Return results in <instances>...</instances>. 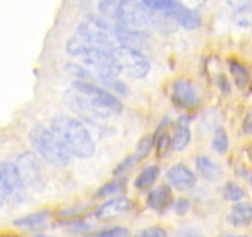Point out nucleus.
<instances>
[{
	"instance_id": "25",
	"label": "nucleus",
	"mask_w": 252,
	"mask_h": 237,
	"mask_svg": "<svg viewBox=\"0 0 252 237\" xmlns=\"http://www.w3.org/2000/svg\"><path fill=\"white\" fill-rule=\"evenodd\" d=\"M223 198L229 201L239 202L245 198V190L235 182H228L223 188Z\"/></svg>"
},
{
	"instance_id": "6",
	"label": "nucleus",
	"mask_w": 252,
	"mask_h": 237,
	"mask_svg": "<svg viewBox=\"0 0 252 237\" xmlns=\"http://www.w3.org/2000/svg\"><path fill=\"white\" fill-rule=\"evenodd\" d=\"M64 101L73 113L89 121L103 120V118H107L111 114H113L112 111L108 110L106 106L91 98L90 95H86L81 91L75 90L74 88L68 89L65 91Z\"/></svg>"
},
{
	"instance_id": "37",
	"label": "nucleus",
	"mask_w": 252,
	"mask_h": 237,
	"mask_svg": "<svg viewBox=\"0 0 252 237\" xmlns=\"http://www.w3.org/2000/svg\"><path fill=\"white\" fill-rule=\"evenodd\" d=\"M226 237H248V236H240V235H239V236H234V235H231V236H226Z\"/></svg>"
},
{
	"instance_id": "1",
	"label": "nucleus",
	"mask_w": 252,
	"mask_h": 237,
	"mask_svg": "<svg viewBox=\"0 0 252 237\" xmlns=\"http://www.w3.org/2000/svg\"><path fill=\"white\" fill-rule=\"evenodd\" d=\"M66 51L81 63V69L94 78L110 83L117 80L121 73L110 52L95 48L83 43L78 39H70L66 43Z\"/></svg>"
},
{
	"instance_id": "5",
	"label": "nucleus",
	"mask_w": 252,
	"mask_h": 237,
	"mask_svg": "<svg viewBox=\"0 0 252 237\" xmlns=\"http://www.w3.org/2000/svg\"><path fill=\"white\" fill-rule=\"evenodd\" d=\"M113 24L123 32L142 37L152 27V14L143 2L132 0L118 1Z\"/></svg>"
},
{
	"instance_id": "18",
	"label": "nucleus",
	"mask_w": 252,
	"mask_h": 237,
	"mask_svg": "<svg viewBox=\"0 0 252 237\" xmlns=\"http://www.w3.org/2000/svg\"><path fill=\"white\" fill-rule=\"evenodd\" d=\"M49 216H51V212L47 211V210H42V211L33 212V214L26 215V216L15 220L14 225L25 230H39L43 229L48 224Z\"/></svg>"
},
{
	"instance_id": "8",
	"label": "nucleus",
	"mask_w": 252,
	"mask_h": 237,
	"mask_svg": "<svg viewBox=\"0 0 252 237\" xmlns=\"http://www.w3.org/2000/svg\"><path fill=\"white\" fill-rule=\"evenodd\" d=\"M16 167L25 187L41 188L43 185L42 165L36 156L31 152H24L17 157Z\"/></svg>"
},
{
	"instance_id": "22",
	"label": "nucleus",
	"mask_w": 252,
	"mask_h": 237,
	"mask_svg": "<svg viewBox=\"0 0 252 237\" xmlns=\"http://www.w3.org/2000/svg\"><path fill=\"white\" fill-rule=\"evenodd\" d=\"M234 20L241 27L252 26V2L240 5L234 12Z\"/></svg>"
},
{
	"instance_id": "12",
	"label": "nucleus",
	"mask_w": 252,
	"mask_h": 237,
	"mask_svg": "<svg viewBox=\"0 0 252 237\" xmlns=\"http://www.w3.org/2000/svg\"><path fill=\"white\" fill-rule=\"evenodd\" d=\"M2 178H4L5 185L7 189V198L11 197L12 199H22L25 193V184L22 182L20 173L17 170L16 164L6 162L1 165Z\"/></svg>"
},
{
	"instance_id": "36",
	"label": "nucleus",
	"mask_w": 252,
	"mask_h": 237,
	"mask_svg": "<svg viewBox=\"0 0 252 237\" xmlns=\"http://www.w3.org/2000/svg\"><path fill=\"white\" fill-rule=\"evenodd\" d=\"M33 237H54V236H48V235H36Z\"/></svg>"
},
{
	"instance_id": "16",
	"label": "nucleus",
	"mask_w": 252,
	"mask_h": 237,
	"mask_svg": "<svg viewBox=\"0 0 252 237\" xmlns=\"http://www.w3.org/2000/svg\"><path fill=\"white\" fill-rule=\"evenodd\" d=\"M228 222L234 227H246L252 222V205L250 202L239 201L228 214Z\"/></svg>"
},
{
	"instance_id": "31",
	"label": "nucleus",
	"mask_w": 252,
	"mask_h": 237,
	"mask_svg": "<svg viewBox=\"0 0 252 237\" xmlns=\"http://www.w3.org/2000/svg\"><path fill=\"white\" fill-rule=\"evenodd\" d=\"M137 162H138V159L134 155L128 156V157L126 158V159L123 160V162L121 163L117 168H116L115 172L113 173H115V174H121V173H123V172H126V170L129 169V168L132 167V165H134Z\"/></svg>"
},
{
	"instance_id": "3",
	"label": "nucleus",
	"mask_w": 252,
	"mask_h": 237,
	"mask_svg": "<svg viewBox=\"0 0 252 237\" xmlns=\"http://www.w3.org/2000/svg\"><path fill=\"white\" fill-rule=\"evenodd\" d=\"M76 34L78 40H80L83 43L110 53L117 47L123 46L121 30L117 25L107 21L103 17H85L79 22Z\"/></svg>"
},
{
	"instance_id": "9",
	"label": "nucleus",
	"mask_w": 252,
	"mask_h": 237,
	"mask_svg": "<svg viewBox=\"0 0 252 237\" xmlns=\"http://www.w3.org/2000/svg\"><path fill=\"white\" fill-rule=\"evenodd\" d=\"M71 88H74L78 91H81V93L86 94V95H90L91 98H94L95 100H97L98 103L102 104L103 106H106V108H107L108 110L112 111L113 114H117L122 111V103L118 100L117 96L111 94L110 91H107L106 89L100 88V86L95 85V84L93 83H89V81L85 80H75L71 84Z\"/></svg>"
},
{
	"instance_id": "7",
	"label": "nucleus",
	"mask_w": 252,
	"mask_h": 237,
	"mask_svg": "<svg viewBox=\"0 0 252 237\" xmlns=\"http://www.w3.org/2000/svg\"><path fill=\"white\" fill-rule=\"evenodd\" d=\"M120 72H123L132 78L140 79L148 76L150 71V63L147 57L140 53L135 47L123 46L117 47L111 52Z\"/></svg>"
},
{
	"instance_id": "24",
	"label": "nucleus",
	"mask_w": 252,
	"mask_h": 237,
	"mask_svg": "<svg viewBox=\"0 0 252 237\" xmlns=\"http://www.w3.org/2000/svg\"><path fill=\"white\" fill-rule=\"evenodd\" d=\"M212 146H213V150L216 151V152L220 153V155L226 153V151H228L229 148V137L225 128L218 127L214 131Z\"/></svg>"
},
{
	"instance_id": "13",
	"label": "nucleus",
	"mask_w": 252,
	"mask_h": 237,
	"mask_svg": "<svg viewBox=\"0 0 252 237\" xmlns=\"http://www.w3.org/2000/svg\"><path fill=\"white\" fill-rule=\"evenodd\" d=\"M132 207V202L126 197H116L103 202L96 211V217L102 221L117 219Z\"/></svg>"
},
{
	"instance_id": "20",
	"label": "nucleus",
	"mask_w": 252,
	"mask_h": 237,
	"mask_svg": "<svg viewBox=\"0 0 252 237\" xmlns=\"http://www.w3.org/2000/svg\"><path fill=\"white\" fill-rule=\"evenodd\" d=\"M229 69H230L231 76H233L234 80H235L236 86L240 90H246L251 81V76L248 67L244 66L241 62L236 61V59H230L229 61Z\"/></svg>"
},
{
	"instance_id": "26",
	"label": "nucleus",
	"mask_w": 252,
	"mask_h": 237,
	"mask_svg": "<svg viewBox=\"0 0 252 237\" xmlns=\"http://www.w3.org/2000/svg\"><path fill=\"white\" fill-rule=\"evenodd\" d=\"M153 145H154V141H153V138L150 137V136H144V137L138 142L137 150H135V153H134L138 162L144 159L145 157H148V155H149L150 151H152Z\"/></svg>"
},
{
	"instance_id": "38",
	"label": "nucleus",
	"mask_w": 252,
	"mask_h": 237,
	"mask_svg": "<svg viewBox=\"0 0 252 237\" xmlns=\"http://www.w3.org/2000/svg\"><path fill=\"white\" fill-rule=\"evenodd\" d=\"M249 180H250V182H251V184H252V173H251L250 175H249Z\"/></svg>"
},
{
	"instance_id": "23",
	"label": "nucleus",
	"mask_w": 252,
	"mask_h": 237,
	"mask_svg": "<svg viewBox=\"0 0 252 237\" xmlns=\"http://www.w3.org/2000/svg\"><path fill=\"white\" fill-rule=\"evenodd\" d=\"M125 187H126V180L122 179V178L111 180V182L106 183L105 185L98 188V190L96 192V197L106 198V197H111V195L118 194V193L122 192V190L125 189Z\"/></svg>"
},
{
	"instance_id": "30",
	"label": "nucleus",
	"mask_w": 252,
	"mask_h": 237,
	"mask_svg": "<svg viewBox=\"0 0 252 237\" xmlns=\"http://www.w3.org/2000/svg\"><path fill=\"white\" fill-rule=\"evenodd\" d=\"M175 212L179 215H185L191 209V202L186 198H179V199L175 201Z\"/></svg>"
},
{
	"instance_id": "28",
	"label": "nucleus",
	"mask_w": 252,
	"mask_h": 237,
	"mask_svg": "<svg viewBox=\"0 0 252 237\" xmlns=\"http://www.w3.org/2000/svg\"><path fill=\"white\" fill-rule=\"evenodd\" d=\"M96 237H130V231L127 227L117 226L100 231L98 234H96Z\"/></svg>"
},
{
	"instance_id": "17",
	"label": "nucleus",
	"mask_w": 252,
	"mask_h": 237,
	"mask_svg": "<svg viewBox=\"0 0 252 237\" xmlns=\"http://www.w3.org/2000/svg\"><path fill=\"white\" fill-rule=\"evenodd\" d=\"M189 116H181L177 120L172 136V148L175 151H184L191 142V130H189Z\"/></svg>"
},
{
	"instance_id": "14",
	"label": "nucleus",
	"mask_w": 252,
	"mask_h": 237,
	"mask_svg": "<svg viewBox=\"0 0 252 237\" xmlns=\"http://www.w3.org/2000/svg\"><path fill=\"white\" fill-rule=\"evenodd\" d=\"M167 180L179 190H189L196 185V174L185 164H175L167 170Z\"/></svg>"
},
{
	"instance_id": "10",
	"label": "nucleus",
	"mask_w": 252,
	"mask_h": 237,
	"mask_svg": "<svg viewBox=\"0 0 252 237\" xmlns=\"http://www.w3.org/2000/svg\"><path fill=\"white\" fill-rule=\"evenodd\" d=\"M171 99L181 109H192L198 104V95L189 79H177L172 83Z\"/></svg>"
},
{
	"instance_id": "4",
	"label": "nucleus",
	"mask_w": 252,
	"mask_h": 237,
	"mask_svg": "<svg viewBox=\"0 0 252 237\" xmlns=\"http://www.w3.org/2000/svg\"><path fill=\"white\" fill-rule=\"evenodd\" d=\"M30 142L37 153L46 162L56 167H65L70 163L71 155L51 128L37 125L30 131Z\"/></svg>"
},
{
	"instance_id": "15",
	"label": "nucleus",
	"mask_w": 252,
	"mask_h": 237,
	"mask_svg": "<svg viewBox=\"0 0 252 237\" xmlns=\"http://www.w3.org/2000/svg\"><path fill=\"white\" fill-rule=\"evenodd\" d=\"M174 201V194L170 185L162 184L154 188L152 192L148 194L147 202L153 210L155 211H164L165 209L170 206Z\"/></svg>"
},
{
	"instance_id": "29",
	"label": "nucleus",
	"mask_w": 252,
	"mask_h": 237,
	"mask_svg": "<svg viewBox=\"0 0 252 237\" xmlns=\"http://www.w3.org/2000/svg\"><path fill=\"white\" fill-rule=\"evenodd\" d=\"M134 237H169V235L162 227L152 226L140 230Z\"/></svg>"
},
{
	"instance_id": "34",
	"label": "nucleus",
	"mask_w": 252,
	"mask_h": 237,
	"mask_svg": "<svg viewBox=\"0 0 252 237\" xmlns=\"http://www.w3.org/2000/svg\"><path fill=\"white\" fill-rule=\"evenodd\" d=\"M243 130L246 133H252V111L246 115L245 120L243 123Z\"/></svg>"
},
{
	"instance_id": "32",
	"label": "nucleus",
	"mask_w": 252,
	"mask_h": 237,
	"mask_svg": "<svg viewBox=\"0 0 252 237\" xmlns=\"http://www.w3.org/2000/svg\"><path fill=\"white\" fill-rule=\"evenodd\" d=\"M201 234L197 229H192V227H187V229H182L177 232L176 237H199Z\"/></svg>"
},
{
	"instance_id": "11",
	"label": "nucleus",
	"mask_w": 252,
	"mask_h": 237,
	"mask_svg": "<svg viewBox=\"0 0 252 237\" xmlns=\"http://www.w3.org/2000/svg\"><path fill=\"white\" fill-rule=\"evenodd\" d=\"M169 15L176 20L177 24L187 30L198 29L202 24V17L197 10L191 9L180 1H174L170 6Z\"/></svg>"
},
{
	"instance_id": "21",
	"label": "nucleus",
	"mask_w": 252,
	"mask_h": 237,
	"mask_svg": "<svg viewBox=\"0 0 252 237\" xmlns=\"http://www.w3.org/2000/svg\"><path fill=\"white\" fill-rule=\"evenodd\" d=\"M160 169L158 165H148L142 172L138 174V177L134 180V187L139 190H148L154 185L159 177Z\"/></svg>"
},
{
	"instance_id": "27",
	"label": "nucleus",
	"mask_w": 252,
	"mask_h": 237,
	"mask_svg": "<svg viewBox=\"0 0 252 237\" xmlns=\"http://www.w3.org/2000/svg\"><path fill=\"white\" fill-rule=\"evenodd\" d=\"M155 143H157L158 153L161 156L164 155V153H166L170 147H172V138L170 137V135L166 131H162L161 133H159V135L157 136Z\"/></svg>"
},
{
	"instance_id": "33",
	"label": "nucleus",
	"mask_w": 252,
	"mask_h": 237,
	"mask_svg": "<svg viewBox=\"0 0 252 237\" xmlns=\"http://www.w3.org/2000/svg\"><path fill=\"white\" fill-rule=\"evenodd\" d=\"M6 198H7V189H6V185H5L4 178H2L1 168H0V206L4 204Z\"/></svg>"
},
{
	"instance_id": "19",
	"label": "nucleus",
	"mask_w": 252,
	"mask_h": 237,
	"mask_svg": "<svg viewBox=\"0 0 252 237\" xmlns=\"http://www.w3.org/2000/svg\"><path fill=\"white\" fill-rule=\"evenodd\" d=\"M197 169H198L199 174L209 182H214L218 180L221 177V168L218 163L212 160L209 157L206 156H199L196 160Z\"/></svg>"
},
{
	"instance_id": "2",
	"label": "nucleus",
	"mask_w": 252,
	"mask_h": 237,
	"mask_svg": "<svg viewBox=\"0 0 252 237\" xmlns=\"http://www.w3.org/2000/svg\"><path fill=\"white\" fill-rule=\"evenodd\" d=\"M51 130L71 156L86 159L95 153V142L90 131L75 118L57 115L51 122Z\"/></svg>"
},
{
	"instance_id": "35",
	"label": "nucleus",
	"mask_w": 252,
	"mask_h": 237,
	"mask_svg": "<svg viewBox=\"0 0 252 237\" xmlns=\"http://www.w3.org/2000/svg\"><path fill=\"white\" fill-rule=\"evenodd\" d=\"M248 156H249V158H250V160L252 162V146H251V147L248 148Z\"/></svg>"
}]
</instances>
